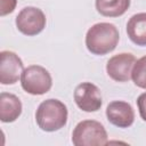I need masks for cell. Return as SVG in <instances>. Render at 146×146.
Masks as SVG:
<instances>
[{"label":"cell","mask_w":146,"mask_h":146,"mask_svg":"<svg viewBox=\"0 0 146 146\" xmlns=\"http://www.w3.org/2000/svg\"><path fill=\"white\" fill-rule=\"evenodd\" d=\"M74 146H103L108 144V135L105 127L96 120H82L72 131Z\"/></svg>","instance_id":"3957f363"},{"label":"cell","mask_w":146,"mask_h":146,"mask_svg":"<svg viewBox=\"0 0 146 146\" xmlns=\"http://www.w3.org/2000/svg\"><path fill=\"white\" fill-rule=\"evenodd\" d=\"M67 106L59 99L49 98L41 102L35 111V122L44 132H55L67 123Z\"/></svg>","instance_id":"7a4b0ae2"},{"label":"cell","mask_w":146,"mask_h":146,"mask_svg":"<svg viewBox=\"0 0 146 146\" xmlns=\"http://www.w3.org/2000/svg\"><path fill=\"white\" fill-rule=\"evenodd\" d=\"M23 112L21 99L10 92L0 94V120L3 123L15 122Z\"/></svg>","instance_id":"30bf717a"},{"label":"cell","mask_w":146,"mask_h":146,"mask_svg":"<svg viewBox=\"0 0 146 146\" xmlns=\"http://www.w3.org/2000/svg\"><path fill=\"white\" fill-rule=\"evenodd\" d=\"M120 41L117 27L107 22L91 25L86 33V47L88 51L96 56H104L112 52Z\"/></svg>","instance_id":"6da1fadb"},{"label":"cell","mask_w":146,"mask_h":146,"mask_svg":"<svg viewBox=\"0 0 146 146\" xmlns=\"http://www.w3.org/2000/svg\"><path fill=\"white\" fill-rule=\"evenodd\" d=\"M17 6V0H0V16H7L11 14Z\"/></svg>","instance_id":"5bb4252c"},{"label":"cell","mask_w":146,"mask_h":146,"mask_svg":"<svg viewBox=\"0 0 146 146\" xmlns=\"http://www.w3.org/2000/svg\"><path fill=\"white\" fill-rule=\"evenodd\" d=\"M15 24L22 34L26 36H35L44 30L47 18L40 8L27 6L19 10L15 18Z\"/></svg>","instance_id":"5b68a950"},{"label":"cell","mask_w":146,"mask_h":146,"mask_svg":"<svg viewBox=\"0 0 146 146\" xmlns=\"http://www.w3.org/2000/svg\"><path fill=\"white\" fill-rule=\"evenodd\" d=\"M73 98L76 106L87 113L97 112L103 105L100 89L91 82H82L78 84L74 89Z\"/></svg>","instance_id":"8992f818"},{"label":"cell","mask_w":146,"mask_h":146,"mask_svg":"<svg viewBox=\"0 0 146 146\" xmlns=\"http://www.w3.org/2000/svg\"><path fill=\"white\" fill-rule=\"evenodd\" d=\"M21 86L25 92L41 96L51 89L52 78L46 67L34 64L24 68L21 75Z\"/></svg>","instance_id":"277c9868"},{"label":"cell","mask_w":146,"mask_h":146,"mask_svg":"<svg viewBox=\"0 0 146 146\" xmlns=\"http://www.w3.org/2000/svg\"><path fill=\"white\" fill-rule=\"evenodd\" d=\"M131 0H95L98 14L104 17H120L127 13Z\"/></svg>","instance_id":"7c38bea8"},{"label":"cell","mask_w":146,"mask_h":146,"mask_svg":"<svg viewBox=\"0 0 146 146\" xmlns=\"http://www.w3.org/2000/svg\"><path fill=\"white\" fill-rule=\"evenodd\" d=\"M136 57L131 52H121L112 56L106 63V73L115 82H128L131 79Z\"/></svg>","instance_id":"ba28073f"},{"label":"cell","mask_w":146,"mask_h":146,"mask_svg":"<svg viewBox=\"0 0 146 146\" xmlns=\"http://www.w3.org/2000/svg\"><path fill=\"white\" fill-rule=\"evenodd\" d=\"M125 32L132 43L146 47V13H137L127 22Z\"/></svg>","instance_id":"8fae6325"},{"label":"cell","mask_w":146,"mask_h":146,"mask_svg":"<svg viewBox=\"0 0 146 146\" xmlns=\"http://www.w3.org/2000/svg\"><path fill=\"white\" fill-rule=\"evenodd\" d=\"M131 80L136 87L146 90V55L135 62L131 72Z\"/></svg>","instance_id":"4fadbf2b"},{"label":"cell","mask_w":146,"mask_h":146,"mask_svg":"<svg viewBox=\"0 0 146 146\" xmlns=\"http://www.w3.org/2000/svg\"><path fill=\"white\" fill-rule=\"evenodd\" d=\"M24 71L22 58L14 51L2 50L0 52V83L3 86L15 84Z\"/></svg>","instance_id":"52a82bcc"},{"label":"cell","mask_w":146,"mask_h":146,"mask_svg":"<svg viewBox=\"0 0 146 146\" xmlns=\"http://www.w3.org/2000/svg\"><path fill=\"white\" fill-rule=\"evenodd\" d=\"M136 103H137L138 112H139V115H140L141 120L146 122V91L138 96Z\"/></svg>","instance_id":"9a60e30c"},{"label":"cell","mask_w":146,"mask_h":146,"mask_svg":"<svg viewBox=\"0 0 146 146\" xmlns=\"http://www.w3.org/2000/svg\"><path fill=\"white\" fill-rule=\"evenodd\" d=\"M107 121L121 129L130 128L135 122V111L132 106L124 100L111 102L105 111Z\"/></svg>","instance_id":"9c48e42d"}]
</instances>
